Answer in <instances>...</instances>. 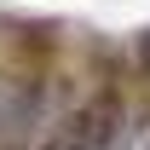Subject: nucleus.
Masks as SVG:
<instances>
[{
    "label": "nucleus",
    "mask_w": 150,
    "mask_h": 150,
    "mask_svg": "<svg viewBox=\"0 0 150 150\" xmlns=\"http://www.w3.org/2000/svg\"><path fill=\"white\" fill-rule=\"evenodd\" d=\"M115 127H121V110H115V98L104 93V98H87L40 150H110Z\"/></svg>",
    "instance_id": "f257e3e1"
}]
</instances>
